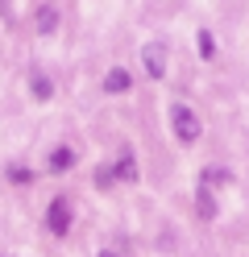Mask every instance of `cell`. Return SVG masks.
Segmentation results:
<instances>
[{
  "mask_svg": "<svg viewBox=\"0 0 249 257\" xmlns=\"http://www.w3.org/2000/svg\"><path fill=\"white\" fill-rule=\"evenodd\" d=\"M171 124H175V137L183 141V146L199 141V116H195L187 104H175V108H171Z\"/></svg>",
  "mask_w": 249,
  "mask_h": 257,
  "instance_id": "obj_1",
  "label": "cell"
},
{
  "mask_svg": "<svg viewBox=\"0 0 249 257\" xmlns=\"http://www.w3.org/2000/svg\"><path fill=\"white\" fill-rule=\"evenodd\" d=\"M46 224H50V232H54V236H66V228H71V203H66L62 195H58L54 203H50Z\"/></svg>",
  "mask_w": 249,
  "mask_h": 257,
  "instance_id": "obj_2",
  "label": "cell"
},
{
  "mask_svg": "<svg viewBox=\"0 0 249 257\" xmlns=\"http://www.w3.org/2000/svg\"><path fill=\"white\" fill-rule=\"evenodd\" d=\"M141 62H145L149 79H162L166 75V42H149L145 50H141Z\"/></svg>",
  "mask_w": 249,
  "mask_h": 257,
  "instance_id": "obj_3",
  "label": "cell"
},
{
  "mask_svg": "<svg viewBox=\"0 0 249 257\" xmlns=\"http://www.w3.org/2000/svg\"><path fill=\"white\" fill-rule=\"evenodd\" d=\"M129 83H133V79H129V71H125V67H112V71L104 75V91H108V95L129 91Z\"/></svg>",
  "mask_w": 249,
  "mask_h": 257,
  "instance_id": "obj_4",
  "label": "cell"
},
{
  "mask_svg": "<svg viewBox=\"0 0 249 257\" xmlns=\"http://www.w3.org/2000/svg\"><path fill=\"white\" fill-rule=\"evenodd\" d=\"M112 179H121V183H133V179H137V162H133V154H121V158H116Z\"/></svg>",
  "mask_w": 249,
  "mask_h": 257,
  "instance_id": "obj_5",
  "label": "cell"
},
{
  "mask_svg": "<svg viewBox=\"0 0 249 257\" xmlns=\"http://www.w3.org/2000/svg\"><path fill=\"white\" fill-rule=\"evenodd\" d=\"M54 29H58V9L46 0V5L38 9V34H54Z\"/></svg>",
  "mask_w": 249,
  "mask_h": 257,
  "instance_id": "obj_6",
  "label": "cell"
},
{
  "mask_svg": "<svg viewBox=\"0 0 249 257\" xmlns=\"http://www.w3.org/2000/svg\"><path fill=\"white\" fill-rule=\"evenodd\" d=\"M195 212H199V220H216V199H212L208 187L195 191Z\"/></svg>",
  "mask_w": 249,
  "mask_h": 257,
  "instance_id": "obj_7",
  "label": "cell"
},
{
  "mask_svg": "<svg viewBox=\"0 0 249 257\" xmlns=\"http://www.w3.org/2000/svg\"><path fill=\"white\" fill-rule=\"evenodd\" d=\"M29 91L38 95V100H50V95H54V83L46 79V71H29Z\"/></svg>",
  "mask_w": 249,
  "mask_h": 257,
  "instance_id": "obj_8",
  "label": "cell"
},
{
  "mask_svg": "<svg viewBox=\"0 0 249 257\" xmlns=\"http://www.w3.org/2000/svg\"><path fill=\"white\" fill-rule=\"evenodd\" d=\"M71 166H75V150H71V146H58L54 154H50V170H54V174L71 170Z\"/></svg>",
  "mask_w": 249,
  "mask_h": 257,
  "instance_id": "obj_9",
  "label": "cell"
},
{
  "mask_svg": "<svg viewBox=\"0 0 249 257\" xmlns=\"http://www.w3.org/2000/svg\"><path fill=\"white\" fill-rule=\"evenodd\" d=\"M212 183H232V174L220 170V166H212V170H204V183H199V187H212Z\"/></svg>",
  "mask_w": 249,
  "mask_h": 257,
  "instance_id": "obj_10",
  "label": "cell"
},
{
  "mask_svg": "<svg viewBox=\"0 0 249 257\" xmlns=\"http://www.w3.org/2000/svg\"><path fill=\"white\" fill-rule=\"evenodd\" d=\"M195 46H199V54H204V58H212V54H216V42H212V34H208V29H199Z\"/></svg>",
  "mask_w": 249,
  "mask_h": 257,
  "instance_id": "obj_11",
  "label": "cell"
},
{
  "mask_svg": "<svg viewBox=\"0 0 249 257\" xmlns=\"http://www.w3.org/2000/svg\"><path fill=\"white\" fill-rule=\"evenodd\" d=\"M9 179H13V183H29V170H25V166H13Z\"/></svg>",
  "mask_w": 249,
  "mask_h": 257,
  "instance_id": "obj_12",
  "label": "cell"
},
{
  "mask_svg": "<svg viewBox=\"0 0 249 257\" xmlns=\"http://www.w3.org/2000/svg\"><path fill=\"white\" fill-rule=\"evenodd\" d=\"M100 257H116V253H108V249H104V253H100Z\"/></svg>",
  "mask_w": 249,
  "mask_h": 257,
  "instance_id": "obj_13",
  "label": "cell"
}]
</instances>
